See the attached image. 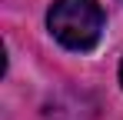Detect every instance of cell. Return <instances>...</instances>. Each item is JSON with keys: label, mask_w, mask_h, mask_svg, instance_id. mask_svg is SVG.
<instances>
[{"label": "cell", "mask_w": 123, "mask_h": 120, "mask_svg": "<svg viewBox=\"0 0 123 120\" xmlns=\"http://www.w3.org/2000/svg\"><path fill=\"white\" fill-rule=\"evenodd\" d=\"M50 33L67 50H93L103 37V10L97 0H53L47 13Z\"/></svg>", "instance_id": "cell-1"}, {"label": "cell", "mask_w": 123, "mask_h": 120, "mask_svg": "<svg viewBox=\"0 0 123 120\" xmlns=\"http://www.w3.org/2000/svg\"><path fill=\"white\" fill-rule=\"evenodd\" d=\"M120 83H123V63H120Z\"/></svg>", "instance_id": "cell-2"}]
</instances>
